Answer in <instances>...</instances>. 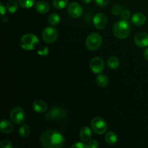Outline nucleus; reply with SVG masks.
Returning a JSON list of instances; mask_svg holds the SVG:
<instances>
[{"instance_id": "1a4fd4ad", "label": "nucleus", "mask_w": 148, "mask_h": 148, "mask_svg": "<svg viewBox=\"0 0 148 148\" xmlns=\"http://www.w3.org/2000/svg\"><path fill=\"white\" fill-rule=\"evenodd\" d=\"M66 116V112L64 110L59 107H54L53 109L51 110L49 112L47 113L46 115V119L48 121H52L55 119H62V118H64Z\"/></svg>"}, {"instance_id": "a211bd4d", "label": "nucleus", "mask_w": 148, "mask_h": 148, "mask_svg": "<svg viewBox=\"0 0 148 148\" xmlns=\"http://www.w3.org/2000/svg\"><path fill=\"white\" fill-rule=\"evenodd\" d=\"M107 64H108V66L110 68V69H116L119 66L120 62L119 60L117 57L116 56H110L108 59V61H107Z\"/></svg>"}, {"instance_id": "b1692460", "label": "nucleus", "mask_w": 148, "mask_h": 148, "mask_svg": "<svg viewBox=\"0 0 148 148\" xmlns=\"http://www.w3.org/2000/svg\"><path fill=\"white\" fill-rule=\"evenodd\" d=\"M68 4V0H53V5L57 10L65 8Z\"/></svg>"}, {"instance_id": "f8f14e48", "label": "nucleus", "mask_w": 148, "mask_h": 148, "mask_svg": "<svg viewBox=\"0 0 148 148\" xmlns=\"http://www.w3.org/2000/svg\"><path fill=\"white\" fill-rule=\"evenodd\" d=\"M134 43L140 48L147 47L148 46V34L146 33H139L134 36Z\"/></svg>"}, {"instance_id": "a878e982", "label": "nucleus", "mask_w": 148, "mask_h": 148, "mask_svg": "<svg viewBox=\"0 0 148 148\" xmlns=\"http://www.w3.org/2000/svg\"><path fill=\"white\" fill-rule=\"evenodd\" d=\"M123 7L121 4H115L112 7V14L114 15H119L121 14V12L123 11Z\"/></svg>"}, {"instance_id": "c85d7f7f", "label": "nucleus", "mask_w": 148, "mask_h": 148, "mask_svg": "<svg viewBox=\"0 0 148 148\" xmlns=\"http://www.w3.org/2000/svg\"><path fill=\"white\" fill-rule=\"evenodd\" d=\"M87 148H96L99 146L98 145V143L96 141V140H90L88 141V144L86 145Z\"/></svg>"}, {"instance_id": "6e6552de", "label": "nucleus", "mask_w": 148, "mask_h": 148, "mask_svg": "<svg viewBox=\"0 0 148 148\" xmlns=\"http://www.w3.org/2000/svg\"><path fill=\"white\" fill-rule=\"evenodd\" d=\"M90 67L91 71L95 74L102 73L103 71L105 68V64H104L103 60L100 57H95L91 60L90 64Z\"/></svg>"}, {"instance_id": "412c9836", "label": "nucleus", "mask_w": 148, "mask_h": 148, "mask_svg": "<svg viewBox=\"0 0 148 148\" xmlns=\"http://www.w3.org/2000/svg\"><path fill=\"white\" fill-rule=\"evenodd\" d=\"M48 22L52 26L56 25L60 22V17L56 13H51L48 17Z\"/></svg>"}, {"instance_id": "4be33fe9", "label": "nucleus", "mask_w": 148, "mask_h": 148, "mask_svg": "<svg viewBox=\"0 0 148 148\" xmlns=\"http://www.w3.org/2000/svg\"><path fill=\"white\" fill-rule=\"evenodd\" d=\"M7 10L10 13H14L18 10V4L15 0H10L7 4Z\"/></svg>"}, {"instance_id": "f704fd0d", "label": "nucleus", "mask_w": 148, "mask_h": 148, "mask_svg": "<svg viewBox=\"0 0 148 148\" xmlns=\"http://www.w3.org/2000/svg\"><path fill=\"white\" fill-rule=\"evenodd\" d=\"M7 18H4L3 19V22H7Z\"/></svg>"}, {"instance_id": "4468645a", "label": "nucleus", "mask_w": 148, "mask_h": 148, "mask_svg": "<svg viewBox=\"0 0 148 148\" xmlns=\"http://www.w3.org/2000/svg\"><path fill=\"white\" fill-rule=\"evenodd\" d=\"M146 17L144 14L141 12L135 13L132 17V23L137 26H141L145 23Z\"/></svg>"}, {"instance_id": "f257e3e1", "label": "nucleus", "mask_w": 148, "mask_h": 148, "mask_svg": "<svg viewBox=\"0 0 148 148\" xmlns=\"http://www.w3.org/2000/svg\"><path fill=\"white\" fill-rule=\"evenodd\" d=\"M40 143L45 148H61L64 145L65 139L57 130H49L42 133Z\"/></svg>"}, {"instance_id": "20e7f679", "label": "nucleus", "mask_w": 148, "mask_h": 148, "mask_svg": "<svg viewBox=\"0 0 148 148\" xmlns=\"http://www.w3.org/2000/svg\"><path fill=\"white\" fill-rule=\"evenodd\" d=\"M102 44V37L97 33H92L88 36L85 41L86 47L90 51H96Z\"/></svg>"}, {"instance_id": "7ed1b4c3", "label": "nucleus", "mask_w": 148, "mask_h": 148, "mask_svg": "<svg viewBox=\"0 0 148 148\" xmlns=\"http://www.w3.org/2000/svg\"><path fill=\"white\" fill-rule=\"evenodd\" d=\"M38 43L39 40L37 36L31 33L24 35L22 36L20 40V45L21 48L26 51L33 50Z\"/></svg>"}, {"instance_id": "423d86ee", "label": "nucleus", "mask_w": 148, "mask_h": 148, "mask_svg": "<svg viewBox=\"0 0 148 148\" xmlns=\"http://www.w3.org/2000/svg\"><path fill=\"white\" fill-rule=\"evenodd\" d=\"M10 117L15 124H22L25 120V114L20 107H15L10 111Z\"/></svg>"}, {"instance_id": "f03ea898", "label": "nucleus", "mask_w": 148, "mask_h": 148, "mask_svg": "<svg viewBox=\"0 0 148 148\" xmlns=\"http://www.w3.org/2000/svg\"><path fill=\"white\" fill-rule=\"evenodd\" d=\"M131 32V26L127 20H121L114 25L113 33L114 36L119 39H125L130 36Z\"/></svg>"}, {"instance_id": "72a5a7b5", "label": "nucleus", "mask_w": 148, "mask_h": 148, "mask_svg": "<svg viewBox=\"0 0 148 148\" xmlns=\"http://www.w3.org/2000/svg\"><path fill=\"white\" fill-rule=\"evenodd\" d=\"M84 4H90L92 0H81Z\"/></svg>"}, {"instance_id": "aec40b11", "label": "nucleus", "mask_w": 148, "mask_h": 148, "mask_svg": "<svg viewBox=\"0 0 148 148\" xmlns=\"http://www.w3.org/2000/svg\"><path fill=\"white\" fill-rule=\"evenodd\" d=\"M105 140L108 144L114 145L117 142V135L113 132H108L106 134Z\"/></svg>"}, {"instance_id": "7c9ffc66", "label": "nucleus", "mask_w": 148, "mask_h": 148, "mask_svg": "<svg viewBox=\"0 0 148 148\" xmlns=\"http://www.w3.org/2000/svg\"><path fill=\"white\" fill-rule=\"evenodd\" d=\"M71 147L72 148H85V147H87V146H86V145H84L83 143L77 142V143H75V144L72 145L71 146Z\"/></svg>"}, {"instance_id": "9d476101", "label": "nucleus", "mask_w": 148, "mask_h": 148, "mask_svg": "<svg viewBox=\"0 0 148 148\" xmlns=\"http://www.w3.org/2000/svg\"><path fill=\"white\" fill-rule=\"evenodd\" d=\"M67 12L70 17L73 18H79L82 14V8L77 2H72L68 6Z\"/></svg>"}, {"instance_id": "5701e85b", "label": "nucleus", "mask_w": 148, "mask_h": 148, "mask_svg": "<svg viewBox=\"0 0 148 148\" xmlns=\"http://www.w3.org/2000/svg\"><path fill=\"white\" fill-rule=\"evenodd\" d=\"M30 132V129L27 124L22 125L19 129V134L21 137H28Z\"/></svg>"}, {"instance_id": "ddd939ff", "label": "nucleus", "mask_w": 148, "mask_h": 148, "mask_svg": "<svg viewBox=\"0 0 148 148\" xmlns=\"http://www.w3.org/2000/svg\"><path fill=\"white\" fill-rule=\"evenodd\" d=\"M33 109L36 112L41 114V113L46 112V110L48 109V105L46 103L43 101L38 100L33 102Z\"/></svg>"}, {"instance_id": "2f4dec72", "label": "nucleus", "mask_w": 148, "mask_h": 148, "mask_svg": "<svg viewBox=\"0 0 148 148\" xmlns=\"http://www.w3.org/2000/svg\"><path fill=\"white\" fill-rule=\"evenodd\" d=\"M6 12V8L4 6V4L2 3H0V12H1V16H4V14H5Z\"/></svg>"}, {"instance_id": "9b49d317", "label": "nucleus", "mask_w": 148, "mask_h": 148, "mask_svg": "<svg viewBox=\"0 0 148 148\" xmlns=\"http://www.w3.org/2000/svg\"><path fill=\"white\" fill-rule=\"evenodd\" d=\"M93 24L98 30H103L106 27L108 24V19L106 16L103 13H98L93 17Z\"/></svg>"}, {"instance_id": "f3484780", "label": "nucleus", "mask_w": 148, "mask_h": 148, "mask_svg": "<svg viewBox=\"0 0 148 148\" xmlns=\"http://www.w3.org/2000/svg\"><path fill=\"white\" fill-rule=\"evenodd\" d=\"M36 10L38 12L40 13V14H46V12L49 11V4L48 2L45 1H40L36 4Z\"/></svg>"}, {"instance_id": "39448f33", "label": "nucleus", "mask_w": 148, "mask_h": 148, "mask_svg": "<svg viewBox=\"0 0 148 148\" xmlns=\"http://www.w3.org/2000/svg\"><path fill=\"white\" fill-rule=\"evenodd\" d=\"M91 129L97 134H103L106 132L108 125L103 119L95 117L91 121Z\"/></svg>"}, {"instance_id": "0eeeda50", "label": "nucleus", "mask_w": 148, "mask_h": 148, "mask_svg": "<svg viewBox=\"0 0 148 148\" xmlns=\"http://www.w3.org/2000/svg\"><path fill=\"white\" fill-rule=\"evenodd\" d=\"M43 40L46 43H53L58 38V31L55 27H47L43 30L42 33Z\"/></svg>"}, {"instance_id": "473e14b6", "label": "nucleus", "mask_w": 148, "mask_h": 148, "mask_svg": "<svg viewBox=\"0 0 148 148\" xmlns=\"http://www.w3.org/2000/svg\"><path fill=\"white\" fill-rule=\"evenodd\" d=\"M143 54H144V56L145 58L148 61V48L147 49H145L144 51V53H143Z\"/></svg>"}, {"instance_id": "bb28decb", "label": "nucleus", "mask_w": 148, "mask_h": 148, "mask_svg": "<svg viewBox=\"0 0 148 148\" xmlns=\"http://www.w3.org/2000/svg\"><path fill=\"white\" fill-rule=\"evenodd\" d=\"M0 147L1 148H12V144L11 142L8 140H3L0 143Z\"/></svg>"}, {"instance_id": "dca6fc26", "label": "nucleus", "mask_w": 148, "mask_h": 148, "mask_svg": "<svg viewBox=\"0 0 148 148\" xmlns=\"http://www.w3.org/2000/svg\"><path fill=\"white\" fill-rule=\"evenodd\" d=\"M0 130L4 134H10L14 130V126L8 120H2L0 124Z\"/></svg>"}, {"instance_id": "6ab92c4d", "label": "nucleus", "mask_w": 148, "mask_h": 148, "mask_svg": "<svg viewBox=\"0 0 148 148\" xmlns=\"http://www.w3.org/2000/svg\"><path fill=\"white\" fill-rule=\"evenodd\" d=\"M108 77L106 75H102V74H99L96 78V82L100 87H106L108 85Z\"/></svg>"}, {"instance_id": "c756f323", "label": "nucleus", "mask_w": 148, "mask_h": 148, "mask_svg": "<svg viewBox=\"0 0 148 148\" xmlns=\"http://www.w3.org/2000/svg\"><path fill=\"white\" fill-rule=\"evenodd\" d=\"M95 1L97 5L99 7H105V6L108 5L110 0H95Z\"/></svg>"}, {"instance_id": "cd10ccee", "label": "nucleus", "mask_w": 148, "mask_h": 148, "mask_svg": "<svg viewBox=\"0 0 148 148\" xmlns=\"http://www.w3.org/2000/svg\"><path fill=\"white\" fill-rule=\"evenodd\" d=\"M130 15H131L130 11L129 10H127V9L123 10V11L121 12V17L122 20H128L129 18L130 17Z\"/></svg>"}, {"instance_id": "2eb2a0df", "label": "nucleus", "mask_w": 148, "mask_h": 148, "mask_svg": "<svg viewBox=\"0 0 148 148\" xmlns=\"http://www.w3.org/2000/svg\"><path fill=\"white\" fill-rule=\"evenodd\" d=\"M79 138L83 142H88L92 137V131L88 127H83L79 130Z\"/></svg>"}, {"instance_id": "393cba45", "label": "nucleus", "mask_w": 148, "mask_h": 148, "mask_svg": "<svg viewBox=\"0 0 148 148\" xmlns=\"http://www.w3.org/2000/svg\"><path fill=\"white\" fill-rule=\"evenodd\" d=\"M35 1L36 0H18V2L22 7L27 9L34 5Z\"/></svg>"}]
</instances>
